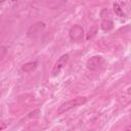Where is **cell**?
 Instances as JSON below:
<instances>
[{
  "label": "cell",
  "mask_w": 131,
  "mask_h": 131,
  "mask_svg": "<svg viewBox=\"0 0 131 131\" xmlns=\"http://www.w3.org/2000/svg\"><path fill=\"white\" fill-rule=\"evenodd\" d=\"M44 30H45V24L43 21H38L29 28L28 36L30 38H37L44 32Z\"/></svg>",
  "instance_id": "obj_3"
},
{
  "label": "cell",
  "mask_w": 131,
  "mask_h": 131,
  "mask_svg": "<svg viewBox=\"0 0 131 131\" xmlns=\"http://www.w3.org/2000/svg\"><path fill=\"white\" fill-rule=\"evenodd\" d=\"M68 59H69V54H68V53L62 54V55L57 59V61L55 62V64H54L53 68H52V71H51L52 76H56V75H58V74L60 73V71L64 68L66 63L68 62Z\"/></svg>",
  "instance_id": "obj_5"
},
{
  "label": "cell",
  "mask_w": 131,
  "mask_h": 131,
  "mask_svg": "<svg viewBox=\"0 0 131 131\" xmlns=\"http://www.w3.org/2000/svg\"><path fill=\"white\" fill-rule=\"evenodd\" d=\"M3 128H5V125L1 122V120H0V129H3Z\"/></svg>",
  "instance_id": "obj_10"
},
{
  "label": "cell",
  "mask_w": 131,
  "mask_h": 131,
  "mask_svg": "<svg viewBox=\"0 0 131 131\" xmlns=\"http://www.w3.org/2000/svg\"><path fill=\"white\" fill-rule=\"evenodd\" d=\"M37 64H38L37 61H30V62H27V63H25V64L21 67V71L25 72V73H31V72H33V71L37 68Z\"/></svg>",
  "instance_id": "obj_7"
},
{
  "label": "cell",
  "mask_w": 131,
  "mask_h": 131,
  "mask_svg": "<svg viewBox=\"0 0 131 131\" xmlns=\"http://www.w3.org/2000/svg\"><path fill=\"white\" fill-rule=\"evenodd\" d=\"M87 100V98L85 96H78V97H75V98H72L66 102H63L57 110V115H61L76 106H79L83 103H85Z\"/></svg>",
  "instance_id": "obj_1"
},
{
  "label": "cell",
  "mask_w": 131,
  "mask_h": 131,
  "mask_svg": "<svg viewBox=\"0 0 131 131\" xmlns=\"http://www.w3.org/2000/svg\"><path fill=\"white\" fill-rule=\"evenodd\" d=\"M70 38L73 42H82L84 38V30L81 26L75 25L70 30Z\"/></svg>",
  "instance_id": "obj_2"
},
{
  "label": "cell",
  "mask_w": 131,
  "mask_h": 131,
  "mask_svg": "<svg viewBox=\"0 0 131 131\" xmlns=\"http://www.w3.org/2000/svg\"><path fill=\"white\" fill-rule=\"evenodd\" d=\"M113 7H114L115 13H116L118 16H125V14H124V12H123V9L121 8V6H120L118 3H114Z\"/></svg>",
  "instance_id": "obj_8"
},
{
  "label": "cell",
  "mask_w": 131,
  "mask_h": 131,
  "mask_svg": "<svg viewBox=\"0 0 131 131\" xmlns=\"http://www.w3.org/2000/svg\"><path fill=\"white\" fill-rule=\"evenodd\" d=\"M100 15H101V19H102V21H101V29L103 31H110V30H112L113 27H114V23L112 20V17H111V14H110L108 10L103 9L101 11Z\"/></svg>",
  "instance_id": "obj_4"
},
{
  "label": "cell",
  "mask_w": 131,
  "mask_h": 131,
  "mask_svg": "<svg viewBox=\"0 0 131 131\" xmlns=\"http://www.w3.org/2000/svg\"><path fill=\"white\" fill-rule=\"evenodd\" d=\"M12 1H15V0H12Z\"/></svg>",
  "instance_id": "obj_11"
},
{
  "label": "cell",
  "mask_w": 131,
  "mask_h": 131,
  "mask_svg": "<svg viewBox=\"0 0 131 131\" xmlns=\"http://www.w3.org/2000/svg\"><path fill=\"white\" fill-rule=\"evenodd\" d=\"M102 62V56L100 55H93L91 57H89L86 61V68L90 71H94L96 70Z\"/></svg>",
  "instance_id": "obj_6"
},
{
  "label": "cell",
  "mask_w": 131,
  "mask_h": 131,
  "mask_svg": "<svg viewBox=\"0 0 131 131\" xmlns=\"http://www.w3.org/2000/svg\"><path fill=\"white\" fill-rule=\"evenodd\" d=\"M5 54H6V48L4 46H1L0 47V59H2Z\"/></svg>",
  "instance_id": "obj_9"
}]
</instances>
